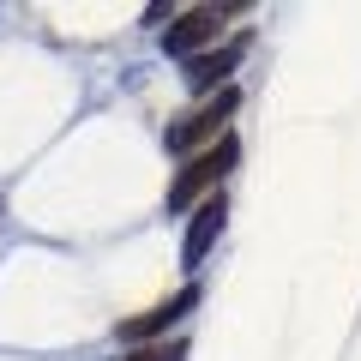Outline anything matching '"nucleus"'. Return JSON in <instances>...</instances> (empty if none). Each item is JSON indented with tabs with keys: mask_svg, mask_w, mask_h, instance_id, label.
Instances as JSON below:
<instances>
[{
	"mask_svg": "<svg viewBox=\"0 0 361 361\" xmlns=\"http://www.w3.org/2000/svg\"><path fill=\"white\" fill-rule=\"evenodd\" d=\"M235 157H241V145H235L229 133H223V139L211 145V151H199L193 163H187V169L175 175V187H169V211H187L199 193H211V187L223 180V169H235Z\"/></svg>",
	"mask_w": 361,
	"mask_h": 361,
	"instance_id": "f257e3e1",
	"label": "nucleus"
},
{
	"mask_svg": "<svg viewBox=\"0 0 361 361\" xmlns=\"http://www.w3.org/2000/svg\"><path fill=\"white\" fill-rule=\"evenodd\" d=\"M235 109H241V90H235V85H223L205 109H193V115L180 121V127H169V151H193V145L217 139V133H223V121H229Z\"/></svg>",
	"mask_w": 361,
	"mask_h": 361,
	"instance_id": "f03ea898",
	"label": "nucleus"
},
{
	"mask_svg": "<svg viewBox=\"0 0 361 361\" xmlns=\"http://www.w3.org/2000/svg\"><path fill=\"white\" fill-rule=\"evenodd\" d=\"M199 301V289H180L175 301H163V307H151V313H139V319H121V343H145V337H157V331H169V325L180 319V313Z\"/></svg>",
	"mask_w": 361,
	"mask_h": 361,
	"instance_id": "7ed1b4c3",
	"label": "nucleus"
},
{
	"mask_svg": "<svg viewBox=\"0 0 361 361\" xmlns=\"http://www.w3.org/2000/svg\"><path fill=\"white\" fill-rule=\"evenodd\" d=\"M217 30H223V13H217V6H193L180 25H169V54H193L199 42H211Z\"/></svg>",
	"mask_w": 361,
	"mask_h": 361,
	"instance_id": "20e7f679",
	"label": "nucleus"
},
{
	"mask_svg": "<svg viewBox=\"0 0 361 361\" xmlns=\"http://www.w3.org/2000/svg\"><path fill=\"white\" fill-rule=\"evenodd\" d=\"M217 229H223V193H211L205 205L193 211V229H187V247H180V259H187V265H199V259H205V247L217 241Z\"/></svg>",
	"mask_w": 361,
	"mask_h": 361,
	"instance_id": "39448f33",
	"label": "nucleus"
},
{
	"mask_svg": "<svg viewBox=\"0 0 361 361\" xmlns=\"http://www.w3.org/2000/svg\"><path fill=\"white\" fill-rule=\"evenodd\" d=\"M241 54H247V37H235L229 49H217V54H193V61H187V85H199V90H211V85H217V78L229 73L235 61H241Z\"/></svg>",
	"mask_w": 361,
	"mask_h": 361,
	"instance_id": "423d86ee",
	"label": "nucleus"
},
{
	"mask_svg": "<svg viewBox=\"0 0 361 361\" xmlns=\"http://www.w3.org/2000/svg\"><path fill=\"white\" fill-rule=\"evenodd\" d=\"M133 361H187V343H151V349H139Z\"/></svg>",
	"mask_w": 361,
	"mask_h": 361,
	"instance_id": "0eeeda50",
	"label": "nucleus"
}]
</instances>
